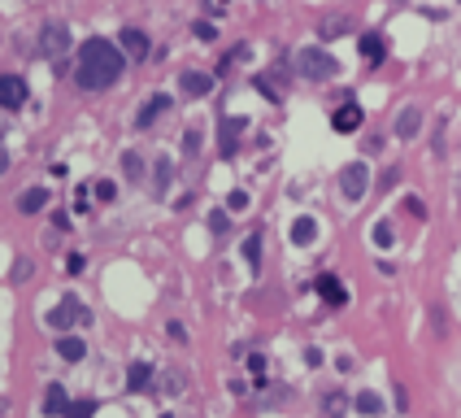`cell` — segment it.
Listing matches in <instances>:
<instances>
[{"mask_svg":"<svg viewBox=\"0 0 461 418\" xmlns=\"http://www.w3.org/2000/svg\"><path fill=\"white\" fill-rule=\"evenodd\" d=\"M374 244H378V249L392 244V227H387V222H374Z\"/></svg>","mask_w":461,"mask_h":418,"instance_id":"30","label":"cell"},{"mask_svg":"<svg viewBox=\"0 0 461 418\" xmlns=\"http://www.w3.org/2000/svg\"><path fill=\"white\" fill-rule=\"evenodd\" d=\"M396 406H401V410L409 406V388H405V383H396Z\"/></svg>","mask_w":461,"mask_h":418,"instance_id":"40","label":"cell"},{"mask_svg":"<svg viewBox=\"0 0 461 418\" xmlns=\"http://www.w3.org/2000/svg\"><path fill=\"white\" fill-rule=\"evenodd\" d=\"M240 135H244V118H222V126H218V153L222 157H235L240 153Z\"/></svg>","mask_w":461,"mask_h":418,"instance_id":"8","label":"cell"},{"mask_svg":"<svg viewBox=\"0 0 461 418\" xmlns=\"http://www.w3.org/2000/svg\"><path fill=\"white\" fill-rule=\"evenodd\" d=\"M122 170L140 183V179H144V162H140V153H126V157H122Z\"/></svg>","mask_w":461,"mask_h":418,"instance_id":"26","label":"cell"},{"mask_svg":"<svg viewBox=\"0 0 461 418\" xmlns=\"http://www.w3.org/2000/svg\"><path fill=\"white\" fill-rule=\"evenodd\" d=\"M405 214H414V218H426V205H422L418 197H409V201H405Z\"/></svg>","mask_w":461,"mask_h":418,"instance_id":"35","label":"cell"},{"mask_svg":"<svg viewBox=\"0 0 461 418\" xmlns=\"http://www.w3.org/2000/svg\"><path fill=\"white\" fill-rule=\"evenodd\" d=\"M161 418H174V414H161Z\"/></svg>","mask_w":461,"mask_h":418,"instance_id":"41","label":"cell"},{"mask_svg":"<svg viewBox=\"0 0 461 418\" xmlns=\"http://www.w3.org/2000/svg\"><path fill=\"white\" fill-rule=\"evenodd\" d=\"M65 410H70V396H65V388H61V383H53V388H48L44 392V414H65Z\"/></svg>","mask_w":461,"mask_h":418,"instance_id":"17","label":"cell"},{"mask_svg":"<svg viewBox=\"0 0 461 418\" xmlns=\"http://www.w3.org/2000/svg\"><path fill=\"white\" fill-rule=\"evenodd\" d=\"M261 366H266V358H261V353H253V358H249V371L261 375Z\"/></svg>","mask_w":461,"mask_h":418,"instance_id":"39","label":"cell"},{"mask_svg":"<svg viewBox=\"0 0 461 418\" xmlns=\"http://www.w3.org/2000/svg\"><path fill=\"white\" fill-rule=\"evenodd\" d=\"M226 209H249V192H244V187H235V192L226 197Z\"/></svg>","mask_w":461,"mask_h":418,"instance_id":"31","label":"cell"},{"mask_svg":"<svg viewBox=\"0 0 461 418\" xmlns=\"http://www.w3.org/2000/svg\"><path fill=\"white\" fill-rule=\"evenodd\" d=\"M418 131H422V109L418 105H405L401 114H396V135L401 140H414Z\"/></svg>","mask_w":461,"mask_h":418,"instance_id":"10","label":"cell"},{"mask_svg":"<svg viewBox=\"0 0 461 418\" xmlns=\"http://www.w3.org/2000/svg\"><path fill=\"white\" fill-rule=\"evenodd\" d=\"M148 383H153V366H148V362H135V366L126 371V388H131V392H144Z\"/></svg>","mask_w":461,"mask_h":418,"instance_id":"19","label":"cell"},{"mask_svg":"<svg viewBox=\"0 0 461 418\" xmlns=\"http://www.w3.org/2000/svg\"><path fill=\"white\" fill-rule=\"evenodd\" d=\"M366 187H370V170H366V162H353L349 170H344V179H340L344 201H349V205H357L361 197H366Z\"/></svg>","mask_w":461,"mask_h":418,"instance_id":"5","label":"cell"},{"mask_svg":"<svg viewBox=\"0 0 461 418\" xmlns=\"http://www.w3.org/2000/svg\"><path fill=\"white\" fill-rule=\"evenodd\" d=\"M170 192V157H157L153 166V197H166Z\"/></svg>","mask_w":461,"mask_h":418,"instance_id":"20","label":"cell"},{"mask_svg":"<svg viewBox=\"0 0 461 418\" xmlns=\"http://www.w3.org/2000/svg\"><path fill=\"white\" fill-rule=\"evenodd\" d=\"M244 257H249V266H253V270L261 266V235H257V231L244 240Z\"/></svg>","mask_w":461,"mask_h":418,"instance_id":"25","label":"cell"},{"mask_svg":"<svg viewBox=\"0 0 461 418\" xmlns=\"http://www.w3.org/2000/svg\"><path fill=\"white\" fill-rule=\"evenodd\" d=\"M296 70L305 78H314V83H326V78L340 74V61L326 53V48H301V53H296Z\"/></svg>","mask_w":461,"mask_h":418,"instance_id":"2","label":"cell"},{"mask_svg":"<svg viewBox=\"0 0 461 418\" xmlns=\"http://www.w3.org/2000/svg\"><path fill=\"white\" fill-rule=\"evenodd\" d=\"M396 183H401V170H396V166H392V170H383V179H378V187H383V192H392Z\"/></svg>","mask_w":461,"mask_h":418,"instance_id":"33","label":"cell"},{"mask_svg":"<svg viewBox=\"0 0 461 418\" xmlns=\"http://www.w3.org/2000/svg\"><path fill=\"white\" fill-rule=\"evenodd\" d=\"M305 366H314V371H318V366H322V349H305Z\"/></svg>","mask_w":461,"mask_h":418,"instance_id":"36","label":"cell"},{"mask_svg":"<svg viewBox=\"0 0 461 418\" xmlns=\"http://www.w3.org/2000/svg\"><path fill=\"white\" fill-rule=\"evenodd\" d=\"M31 275V262H26V257H18V262H13V270H9V283H22Z\"/></svg>","mask_w":461,"mask_h":418,"instance_id":"28","label":"cell"},{"mask_svg":"<svg viewBox=\"0 0 461 418\" xmlns=\"http://www.w3.org/2000/svg\"><path fill=\"white\" fill-rule=\"evenodd\" d=\"M209 231H213V235H226V231H230V222H226L222 209H213V214H209Z\"/></svg>","mask_w":461,"mask_h":418,"instance_id":"27","label":"cell"},{"mask_svg":"<svg viewBox=\"0 0 461 418\" xmlns=\"http://www.w3.org/2000/svg\"><path fill=\"white\" fill-rule=\"evenodd\" d=\"M314 287H318V296H322L326 305H344V301H349V287H344L335 275H318Z\"/></svg>","mask_w":461,"mask_h":418,"instance_id":"9","label":"cell"},{"mask_svg":"<svg viewBox=\"0 0 461 418\" xmlns=\"http://www.w3.org/2000/svg\"><path fill=\"white\" fill-rule=\"evenodd\" d=\"M96 414V401L83 396V401H70V410H65V418H92Z\"/></svg>","mask_w":461,"mask_h":418,"instance_id":"24","label":"cell"},{"mask_svg":"<svg viewBox=\"0 0 461 418\" xmlns=\"http://www.w3.org/2000/svg\"><path fill=\"white\" fill-rule=\"evenodd\" d=\"M192 31H196V40H205V44H209V40H218V31H213L209 22H196Z\"/></svg>","mask_w":461,"mask_h":418,"instance_id":"34","label":"cell"},{"mask_svg":"<svg viewBox=\"0 0 461 418\" xmlns=\"http://www.w3.org/2000/svg\"><path fill=\"white\" fill-rule=\"evenodd\" d=\"M44 205H48V187H26L18 197V214H40Z\"/></svg>","mask_w":461,"mask_h":418,"instance_id":"15","label":"cell"},{"mask_svg":"<svg viewBox=\"0 0 461 418\" xmlns=\"http://www.w3.org/2000/svg\"><path fill=\"white\" fill-rule=\"evenodd\" d=\"M183 153H187V157H196V153H201V131H196V126L183 135Z\"/></svg>","mask_w":461,"mask_h":418,"instance_id":"29","label":"cell"},{"mask_svg":"<svg viewBox=\"0 0 461 418\" xmlns=\"http://www.w3.org/2000/svg\"><path fill=\"white\" fill-rule=\"evenodd\" d=\"M322 414L326 418H344V414H349V396H344V392H326L322 396Z\"/></svg>","mask_w":461,"mask_h":418,"instance_id":"23","label":"cell"},{"mask_svg":"<svg viewBox=\"0 0 461 418\" xmlns=\"http://www.w3.org/2000/svg\"><path fill=\"white\" fill-rule=\"evenodd\" d=\"M65 270H70V275H78V270H83V257H78V253H70V262H65Z\"/></svg>","mask_w":461,"mask_h":418,"instance_id":"38","label":"cell"},{"mask_svg":"<svg viewBox=\"0 0 461 418\" xmlns=\"http://www.w3.org/2000/svg\"><path fill=\"white\" fill-rule=\"evenodd\" d=\"M0 105H5V109H22V105H26L22 74H0Z\"/></svg>","mask_w":461,"mask_h":418,"instance_id":"7","label":"cell"},{"mask_svg":"<svg viewBox=\"0 0 461 418\" xmlns=\"http://www.w3.org/2000/svg\"><path fill=\"white\" fill-rule=\"evenodd\" d=\"M314 235H318V222L309 218V214H301L292 222V244H314Z\"/></svg>","mask_w":461,"mask_h":418,"instance_id":"16","label":"cell"},{"mask_svg":"<svg viewBox=\"0 0 461 418\" xmlns=\"http://www.w3.org/2000/svg\"><path fill=\"white\" fill-rule=\"evenodd\" d=\"M78 323H92V318H87V305H83V301H74V296H65L57 310L48 314V327H57V331L78 327Z\"/></svg>","mask_w":461,"mask_h":418,"instance_id":"4","label":"cell"},{"mask_svg":"<svg viewBox=\"0 0 461 418\" xmlns=\"http://www.w3.org/2000/svg\"><path fill=\"white\" fill-rule=\"evenodd\" d=\"M113 197H118V187H113L109 179H101V183H96V201H105V205H109Z\"/></svg>","mask_w":461,"mask_h":418,"instance_id":"32","label":"cell"},{"mask_svg":"<svg viewBox=\"0 0 461 418\" xmlns=\"http://www.w3.org/2000/svg\"><path fill=\"white\" fill-rule=\"evenodd\" d=\"M361 122H366V114H361V105H357V101L340 105L335 114H331V126H335L340 135H353V131H361Z\"/></svg>","mask_w":461,"mask_h":418,"instance_id":"6","label":"cell"},{"mask_svg":"<svg viewBox=\"0 0 461 418\" xmlns=\"http://www.w3.org/2000/svg\"><path fill=\"white\" fill-rule=\"evenodd\" d=\"M344 31H349V13H326V18L318 22L322 40H335V35H344Z\"/></svg>","mask_w":461,"mask_h":418,"instance_id":"18","label":"cell"},{"mask_svg":"<svg viewBox=\"0 0 461 418\" xmlns=\"http://www.w3.org/2000/svg\"><path fill=\"white\" fill-rule=\"evenodd\" d=\"M118 44H122V53H126V57H135V61L148 57V35H144V31H135V26H126L122 35H118Z\"/></svg>","mask_w":461,"mask_h":418,"instance_id":"11","label":"cell"},{"mask_svg":"<svg viewBox=\"0 0 461 418\" xmlns=\"http://www.w3.org/2000/svg\"><path fill=\"white\" fill-rule=\"evenodd\" d=\"M166 392H183V371H174V375L166 379Z\"/></svg>","mask_w":461,"mask_h":418,"instance_id":"37","label":"cell"},{"mask_svg":"<svg viewBox=\"0 0 461 418\" xmlns=\"http://www.w3.org/2000/svg\"><path fill=\"white\" fill-rule=\"evenodd\" d=\"M57 358L61 362H83L87 358V344L78 340V335H61V340H57Z\"/></svg>","mask_w":461,"mask_h":418,"instance_id":"13","label":"cell"},{"mask_svg":"<svg viewBox=\"0 0 461 418\" xmlns=\"http://www.w3.org/2000/svg\"><path fill=\"white\" fill-rule=\"evenodd\" d=\"M161 109H170V96H153V101L135 114V126H153V118L161 114Z\"/></svg>","mask_w":461,"mask_h":418,"instance_id":"21","label":"cell"},{"mask_svg":"<svg viewBox=\"0 0 461 418\" xmlns=\"http://www.w3.org/2000/svg\"><path fill=\"white\" fill-rule=\"evenodd\" d=\"M353 406H357V414L378 418V414H383V396H378V392H357V401H353Z\"/></svg>","mask_w":461,"mask_h":418,"instance_id":"22","label":"cell"},{"mask_svg":"<svg viewBox=\"0 0 461 418\" xmlns=\"http://www.w3.org/2000/svg\"><path fill=\"white\" fill-rule=\"evenodd\" d=\"M35 53L48 57V61H61L65 53H70V26L65 22H44L40 40H35Z\"/></svg>","mask_w":461,"mask_h":418,"instance_id":"3","label":"cell"},{"mask_svg":"<svg viewBox=\"0 0 461 418\" xmlns=\"http://www.w3.org/2000/svg\"><path fill=\"white\" fill-rule=\"evenodd\" d=\"M178 87H183V96H205V92L213 87V74H205V70H187L183 78H178Z\"/></svg>","mask_w":461,"mask_h":418,"instance_id":"12","label":"cell"},{"mask_svg":"<svg viewBox=\"0 0 461 418\" xmlns=\"http://www.w3.org/2000/svg\"><path fill=\"white\" fill-rule=\"evenodd\" d=\"M361 53H366V61H370V66H378V61L387 57V44H383V35H378V31H366V35H361Z\"/></svg>","mask_w":461,"mask_h":418,"instance_id":"14","label":"cell"},{"mask_svg":"<svg viewBox=\"0 0 461 418\" xmlns=\"http://www.w3.org/2000/svg\"><path fill=\"white\" fill-rule=\"evenodd\" d=\"M126 66V53H122V44H113V40H101V35H92L78 44V66H74V83L83 87V92H105L118 83V74Z\"/></svg>","mask_w":461,"mask_h":418,"instance_id":"1","label":"cell"}]
</instances>
